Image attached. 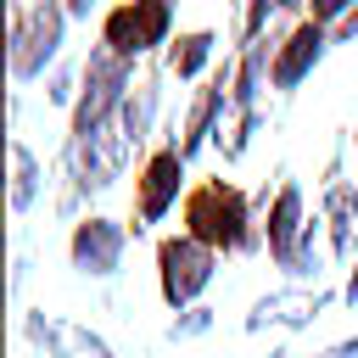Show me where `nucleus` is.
<instances>
[{
    "label": "nucleus",
    "mask_w": 358,
    "mask_h": 358,
    "mask_svg": "<svg viewBox=\"0 0 358 358\" xmlns=\"http://www.w3.org/2000/svg\"><path fill=\"white\" fill-rule=\"evenodd\" d=\"M185 235H196L213 252H257L263 224H252V201L229 179H201L185 196Z\"/></svg>",
    "instance_id": "nucleus-1"
},
{
    "label": "nucleus",
    "mask_w": 358,
    "mask_h": 358,
    "mask_svg": "<svg viewBox=\"0 0 358 358\" xmlns=\"http://www.w3.org/2000/svg\"><path fill=\"white\" fill-rule=\"evenodd\" d=\"M129 84H134V62L112 56L106 45H95V50H90V62H84V90H78V106H73L67 151H73V145H90V140H95V134L123 112Z\"/></svg>",
    "instance_id": "nucleus-2"
},
{
    "label": "nucleus",
    "mask_w": 358,
    "mask_h": 358,
    "mask_svg": "<svg viewBox=\"0 0 358 358\" xmlns=\"http://www.w3.org/2000/svg\"><path fill=\"white\" fill-rule=\"evenodd\" d=\"M213 268H218V252L213 246H201L196 235H168V241H157V291H162V302L179 313V308H196V296L213 285Z\"/></svg>",
    "instance_id": "nucleus-3"
},
{
    "label": "nucleus",
    "mask_w": 358,
    "mask_h": 358,
    "mask_svg": "<svg viewBox=\"0 0 358 358\" xmlns=\"http://www.w3.org/2000/svg\"><path fill=\"white\" fill-rule=\"evenodd\" d=\"M168 28H173V6L168 0H117L106 17H101V45L123 62L168 45Z\"/></svg>",
    "instance_id": "nucleus-4"
},
{
    "label": "nucleus",
    "mask_w": 358,
    "mask_h": 358,
    "mask_svg": "<svg viewBox=\"0 0 358 358\" xmlns=\"http://www.w3.org/2000/svg\"><path fill=\"white\" fill-rule=\"evenodd\" d=\"M67 34V6L62 0H39L28 11L11 17V73L17 78H39L50 67V56L62 50Z\"/></svg>",
    "instance_id": "nucleus-5"
},
{
    "label": "nucleus",
    "mask_w": 358,
    "mask_h": 358,
    "mask_svg": "<svg viewBox=\"0 0 358 358\" xmlns=\"http://www.w3.org/2000/svg\"><path fill=\"white\" fill-rule=\"evenodd\" d=\"M123 246H129V229L112 224V218H95V213L78 218L73 235H67V257H73V268L90 274V280H112V274L123 268Z\"/></svg>",
    "instance_id": "nucleus-6"
},
{
    "label": "nucleus",
    "mask_w": 358,
    "mask_h": 358,
    "mask_svg": "<svg viewBox=\"0 0 358 358\" xmlns=\"http://www.w3.org/2000/svg\"><path fill=\"white\" fill-rule=\"evenodd\" d=\"M179 190H185V157H179V145L168 140V145H157V151L145 157V168H140V179H134V218H140V229L157 224V218L179 201Z\"/></svg>",
    "instance_id": "nucleus-7"
},
{
    "label": "nucleus",
    "mask_w": 358,
    "mask_h": 358,
    "mask_svg": "<svg viewBox=\"0 0 358 358\" xmlns=\"http://www.w3.org/2000/svg\"><path fill=\"white\" fill-rule=\"evenodd\" d=\"M22 336H28L45 358H112V347H106L90 324L56 319V313H45V308H34V313L22 319Z\"/></svg>",
    "instance_id": "nucleus-8"
},
{
    "label": "nucleus",
    "mask_w": 358,
    "mask_h": 358,
    "mask_svg": "<svg viewBox=\"0 0 358 358\" xmlns=\"http://www.w3.org/2000/svg\"><path fill=\"white\" fill-rule=\"evenodd\" d=\"M330 50V28H319L313 17L308 22H296L291 34H285V45H274V67H268V84L280 90V95H291L313 67H319V56Z\"/></svg>",
    "instance_id": "nucleus-9"
},
{
    "label": "nucleus",
    "mask_w": 358,
    "mask_h": 358,
    "mask_svg": "<svg viewBox=\"0 0 358 358\" xmlns=\"http://www.w3.org/2000/svg\"><path fill=\"white\" fill-rule=\"evenodd\" d=\"M330 302H336V291H268V296L252 302L246 330H252V336L268 330V324H280V330H302V324H313Z\"/></svg>",
    "instance_id": "nucleus-10"
},
{
    "label": "nucleus",
    "mask_w": 358,
    "mask_h": 358,
    "mask_svg": "<svg viewBox=\"0 0 358 358\" xmlns=\"http://www.w3.org/2000/svg\"><path fill=\"white\" fill-rule=\"evenodd\" d=\"M302 235H308V218H302V185H296V179H285V185H280V196L268 201L263 246H268V257H274L280 268H291V257H296Z\"/></svg>",
    "instance_id": "nucleus-11"
},
{
    "label": "nucleus",
    "mask_w": 358,
    "mask_h": 358,
    "mask_svg": "<svg viewBox=\"0 0 358 358\" xmlns=\"http://www.w3.org/2000/svg\"><path fill=\"white\" fill-rule=\"evenodd\" d=\"M324 224H330V257H358V190L330 173L324 185Z\"/></svg>",
    "instance_id": "nucleus-12"
},
{
    "label": "nucleus",
    "mask_w": 358,
    "mask_h": 358,
    "mask_svg": "<svg viewBox=\"0 0 358 358\" xmlns=\"http://www.w3.org/2000/svg\"><path fill=\"white\" fill-rule=\"evenodd\" d=\"M213 45H218V34H213V28L179 34V39L168 45V73H173V78H196V73L213 62Z\"/></svg>",
    "instance_id": "nucleus-13"
},
{
    "label": "nucleus",
    "mask_w": 358,
    "mask_h": 358,
    "mask_svg": "<svg viewBox=\"0 0 358 358\" xmlns=\"http://www.w3.org/2000/svg\"><path fill=\"white\" fill-rule=\"evenodd\" d=\"M157 101H162V90H157V78H140V84H134V95L123 101V112H117V123H123V134H129L134 145H145V134H151V117H157Z\"/></svg>",
    "instance_id": "nucleus-14"
},
{
    "label": "nucleus",
    "mask_w": 358,
    "mask_h": 358,
    "mask_svg": "<svg viewBox=\"0 0 358 358\" xmlns=\"http://www.w3.org/2000/svg\"><path fill=\"white\" fill-rule=\"evenodd\" d=\"M34 196H39V157L22 140H11V213H28Z\"/></svg>",
    "instance_id": "nucleus-15"
},
{
    "label": "nucleus",
    "mask_w": 358,
    "mask_h": 358,
    "mask_svg": "<svg viewBox=\"0 0 358 358\" xmlns=\"http://www.w3.org/2000/svg\"><path fill=\"white\" fill-rule=\"evenodd\" d=\"M207 330H213V308H185L168 324V341H190V336H207Z\"/></svg>",
    "instance_id": "nucleus-16"
},
{
    "label": "nucleus",
    "mask_w": 358,
    "mask_h": 358,
    "mask_svg": "<svg viewBox=\"0 0 358 358\" xmlns=\"http://www.w3.org/2000/svg\"><path fill=\"white\" fill-rule=\"evenodd\" d=\"M45 101L50 106H78V90H73V67H56L45 78Z\"/></svg>",
    "instance_id": "nucleus-17"
},
{
    "label": "nucleus",
    "mask_w": 358,
    "mask_h": 358,
    "mask_svg": "<svg viewBox=\"0 0 358 358\" xmlns=\"http://www.w3.org/2000/svg\"><path fill=\"white\" fill-rule=\"evenodd\" d=\"M280 0H246V22H241V39L246 45H257V34L268 28V11H274Z\"/></svg>",
    "instance_id": "nucleus-18"
},
{
    "label": "nucleus",
    "mask_w": 358,
    "mask_h": 358,
    "mask_svg": "<svg viewBox=\"0 0 358 358\" xmlns=\"http://www.w3.org/2000/svg\"><path fill=\"white\" fill-rule=\"evenodd\" d=\"M352 11H358L352 0H313V22H319V28H330V34H336Z\"/></svg>",
    "instance_id": "nucleus-19"
},
{
    "label": "nucleus",
    "mask_w": 358,
    "mask_h": 358,
    "mask_svg": "<svg viewBox=\"0 0 358 358\" xmlns=\"http://www.w3.org/2000/svg\"><path fill=\"white\" fill-rule=\"evenodd\" d=\"M313 358H358V336H347V341H336V347H324Z\"/></svg>",
    "instance_id": "nucleus-20"
},
{
    "label": "nucleus",
    "mask_w": 358,
    "mask_h": 358,
    "mask_svg": "<svg viewBox=\"0 0 358 358\" xmlns=\"http://www.w3.org/2000/svg\"><path fill=\"white\" fill-rule=\"evenodd\" d=\"M341 302H352V308H358V268L347 274V285H341Z\"/></svg>",
    "instance_id": "nucleus-21"
},
{
    "label": "nucleus",
    "mask_w": 358,
    "mask_h": 358,
    "mask_svg": "<svg viewBox=\"0 0 358 358\" xmlns=\"http://www.w3.org/2000/svg\"><path fill=\"white\" fill-rule=\"evenodd\" d=\"M62 6H67V17H90L95 11V0H62Z\"/></svg>",
    "instance_id": "nucleus-22"
},
{
    "label": "nucleus",
    "mask_w": 358,
    "mask_h": 358,
    "mask_svg": "<svg viewBox=\"0 0 358 358\" xmlns=\"http://www.w3.org/2000/svg\"><path fill=\"white\" fill-rule=\"evenodd\" d=\"M268 358H291V352H285V347H280V352H268Z\"/></svg>",
    "instance_id": "nucleus-23"
},
{
    "label": "nucleus",
    "mask_w": 358,
    "mask_h": 358,
    "mask_svg": "<svg viewBox=\"0 0 358 358\" xmlns=\"http://www.w3.org/2000/svg\"><path fill=\"white\" fill-rule=\"evenodd\" d=\"M168 6H173V0H168Z\"/></svg>",
    "instance_id": "nucleus-24"
}]
</instances>
